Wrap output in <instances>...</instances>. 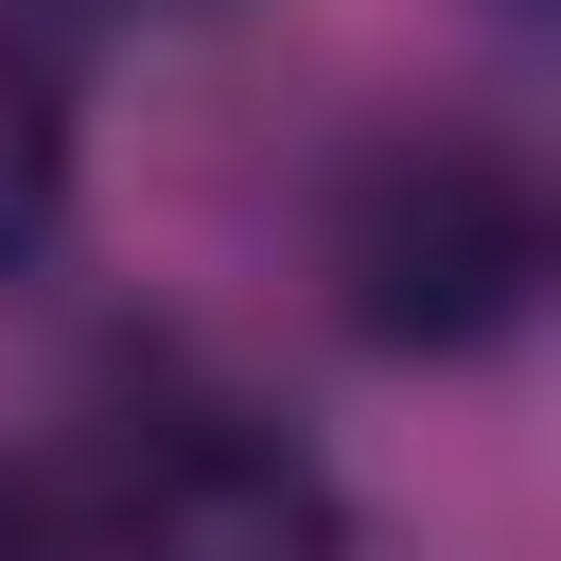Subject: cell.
Here are the masks:
<instances>
[{"mask_svg": "<svg viewBox=\"0 0 561 561\" xmlns=\"http://www.w3.org/2000/svg\"><path fill=\"white\" fill-rule=\"evenodd\" d=\"M53 456H70L88 526H105V561H333V543H351L333 456H316L263 386H228V368H193V351L105 368V403H88Z\"/></svg>", "mask_w": 561, "mask_h": 561, "instance_id": "1", "label": "cell"}, {"mask_svg": "<svg viewBox=\"0 0 561 561\" xmlns=\"http://www.w3.org/2000/svg\"><path fill=\"white\" fill-rule=\"evenodd\" d=\"M526 298H543V175L508 140L421 123L386 158H351V193H333V316L368 351H491V333H526Z\"/></svg>", "mask_w": 561, "mask_h": 561, "instance_id": "2", "label": "cell"}, {"mask_svg": "<svg viewBox=\"0 0 561 561\" xmlns=\"http://www.w3.org/2000/svg\"><path fill=\"white\" fill-rule=\"evenodd\" d=\"M70 228V70L35 18H0V280Z\"/></svg>", "mask_w": 561, "mask_h": 561, "instance_id": "3", "label": "cell"}, {"mask_svg": "<svg viewBox=\"0 0 561 561\" xmlns=\"http://www.w3.org/2000/svg\"><path fill=\"white\" fill-rule=\"evenodd\" d=\"M0 561H105V526H88V491H70V456L35 438V456H0Z\"/></svg>", "mask_w": 561, "mask_h": 561, "instance_id": "4", "label": "cell"}, {"mask_svg": "<svg viewBox=\"0 0 561 561\" xmlns=\"http://www.w3.org/2000/svg\"><path fill=\"white\" fill-rule=\"evenodd\" d=\"M140 18H175V0H140Z\"/></svg>", "mask_w": 561, "mask_h": 561, "instance_id": "5", "label": "cell"}]
</instances>
